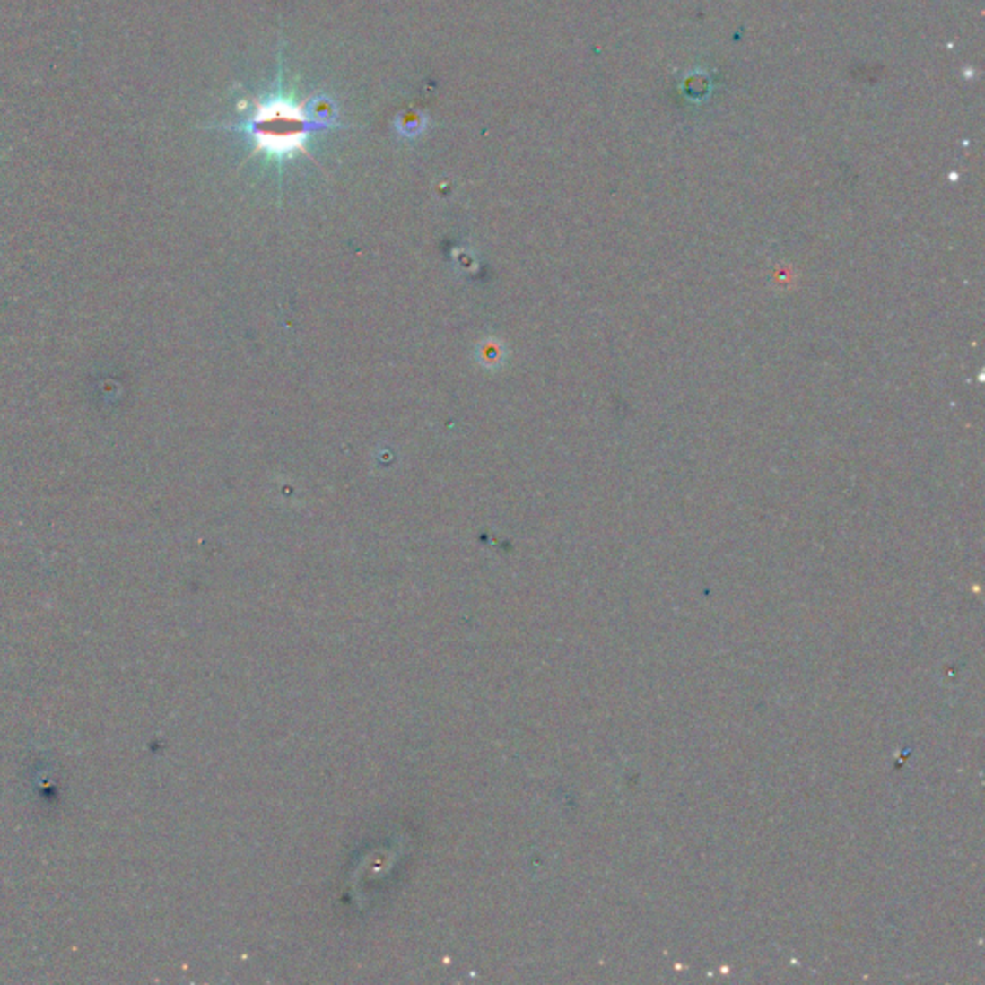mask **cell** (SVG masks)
I'll return each mask as SVG.
<instances>
[{"label":"cell","mask_w":985,"mask_h":985,"mask_svg":"<svg viewBox=\"0 0 985 985\" xmlns=\"http://www.w3.org/2000/svg\"><path fill=\"white\" fill-rule=\"evenodd\" d=\"M252 133L262 149L272 154L285 156L304 149V110L301 106L275 100L258 106L252 119Z\"/></svg>","instance_id":"cell-1"}]
</instances>
